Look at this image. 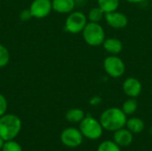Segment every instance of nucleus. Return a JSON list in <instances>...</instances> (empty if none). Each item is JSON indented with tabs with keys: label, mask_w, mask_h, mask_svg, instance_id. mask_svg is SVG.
Here are the masks:
<instances>
[{
	"label": "nucleus",
	"mask_w": 152,
	"mask_h": 151,
	"mask_svg": "<svg viewBox=\"0 0 152 151\" xmlns=\"http://www.w3.org/2000/svg\"><path fill=\"white\" fill-rule=\"evenodd\" d=\"M126 121L127 116L121 109L116 107L105 109L100 117V122L103 129L113 133L125 127Z\"/></svg>",
	"instance_id": "1"
},
{
	"label": "nucleus",
	"mask_w": 152,
	"mask_h": 151,
	"mask_svg": "<svg viewBox=\"0 0 152 151\" xmlns=\"http://www.w3.org/2000/svg\"><path fill=\"white\" fill-rule=\"evenodd\" d=\"M22 123L14 114H4L0 117V137L4 141L14 140L20 133Z\"/></svg>",
	"instance_id": "2"
},
{
	"label": "nucleus",
	"mask_w": 152,
	"mask_h": 151,
	"mask_svg": "<svg viewBox=\"0 0 152 151\" xmlns=\"http://www.w3.org/2000/svg\"><path fill=\"white\" fill-rule=\"evenodd\" d=\"M85 42L90 46L102 45L105 40V31L99 22H87L82 31Z\"/></svg>",
	"instance_id": "3"
},
{
	"label": "nucleus",
	"mask_w": 152,
	"mask_h": 151,
	"mask_svg": "<svg viewBox=\"0 0 152 151\" xmlns=\"http://www.w3.org/2000/svg\"><path fill=\"white\" fill-rule=\"evenodd\" d=\"M78 129L85 138L91 141L100 139L103 133V127L100 120L95 119L90 115L86 116L85 118L79 123Z\"/></svg>",
	"instance_id": "4"
},
{
	"label": "nucleus",
	"mask_w": 152,
	"mask_h": 151,
	"mask_svg": "<svg viewBox=\"0 0 152 151\" xmlns=\"http://www.w3.org/2000/svg\"><path fill=\"white\" fill-rule=\"evenodd\" d=\"M87 16L80 11H73L67 16L64 24L65 31L70 34H78L87 24Z\"/></svg>",
	"instance_id": "5"
},
{
	"label": "nucleus",
	"mask_w": 152,
	"mask_h": 151,
	"mask_svg": "<svg viewBox=\"0 0 152 151\" xmlns=\"http://www.w3.org/2000/svg\"><path fill=\"white\" fill-rule=\"evenodd\" d=\"M103 69L108 76L112 78L122 77L126 71L125 62L118 55H110L103 61Z\"/></svg>",
	"instance_id": "6"
},
{
	"label": "nucleus",
	"mask_w": 152,
	"mask_h": 151,
	"mask_svg": "<svg viewBox=\"0 0 152 151\" xmlns=\"http://www.w3.org/2000/svg\"><path fill=\"white\" fill-rule=\"evenodd\" d=\"M60 139L64 146L69 148H77L82 144L84 136L79 129L75 127H68L61 132Z\"/></svg>",
	"instance_id": "7"
},
{
	"label": "nucleus",
	"mask_w": 152,
	"mask_h": 151,
	"mask_svg": "<svg viewBox=\"0 0 152 151\" xmlns=\"http://www.w3.org/2000/svg\"><path fill=\"white\" fill-rule=\"evenodd\" d=\"M28 9L33 18H46L53 11L52 0H33Z\"/></svg>",
	"instance_id": "8"
},
{
	"label": "nucleus",
	"mask_w": 152,
	"mask_h": 151,
	"mask_svg": "<svg viewBox=\"0 0 152 151\" xmlns=\"http://www.w3.org/2000/svg\"><path fill=\"white\" fill-rule=\"evenodd\" d=\"M104 19L107 22V24L117 29L124 28L128 24V18L127 16L118 11H114L111 12H107L104 15Z\"/></svg>",
	"instance_id": "9"
},
{
	"label": "nucleus",
	"mask_w": 152,
	"mask_h": 151,
	"mask_svg": "<svg viewBox=\"0 0 152 151\" xmlns=\"http://www.w3.org/2000/svg\"><path fill=\"white\" fill-rule=\"evenodd\" d=\"M123 91L130 98L138 97L142 90V83L136 77H127L123 83Z\"/></svg>",
	"instance_id": "10"
},
{
	"label": "nucleus",
	"mask_w": 152,
	"mask_h": 151,
	"mask_svg": "<svg viewBox=\"0 0 152 151\" xmlns=\"http://www.w3.org/2000/svg\"><path fill=\"white\" fill-rule=\"evenodd\" d=\"M134 140V133H131L127 128H121L114 132L113 141L120 147L125 148L132 144Z\"/></svg>",
	"instance_id": "11"
},
{
	"label": "nucleus",
	"mask_w": 152,
	"mask_h": 151,
	"mask_svg": "<svg viewBox=\"0 0 152 151\" xmlns=\"http://www.w3.org/2000/svg\"><path fill=\"white\" fill-rule=\"evenodd\" d=\"M53 11L62 13L69 14L74 11L76 6V0H52Z\"/></svg>",
	"instance_id": "12"
},
{
	"label": "nucleus",
	"mask_w": 152,
	"mask_h": 151,
	"mask_svg": "<svg viewBox=\"0 0 152 151\" xmlns=\"http://www.w3.org/2000/svg\"><path fill=\"white\" fill-rule=\"evenodd\" d=\"M102 46L104 50L110 53L111 55H118L123 50V44L122 42L116 37H110L105 38Z\"/></svg>",
	"instance_id": "13"
},
{
	"label": "nucleus",
	"mask_w": 152,
	"mask_h": 151,
	"mask_svg": "<svg viewBox=\"0 0 152 151\" xmlns=\"http://www.w3.org/2000/svg\"><path fill=\"white\" fill-rule=\"evenodd\" d=\"M126 126L134 134H138L143 132L145 128V124L142 118L133 117L131 118H127Z\"/></svg>",
	"instance_id": "14"
},
{
	"label": "nucleus",
	"mask_w": 152,
	"mask_h": 151,
	"mask_svg": "<svg viewBox=\"0 0 152 151\" xmlns=\"http://www.w3.org/2000/svg\"><path fill=\"white\" fill-rule=\"evenodd\" d=\"M85 117H86V114H85L84 110L81 109H77V108L69 109L65 115L66 120L68 122L73 123V124L80 123L85 118Z\"/></svg>",
	"instance_id": "15"
},
{
	"label": "nucleus",
	"mask_w": 152,
	"mask_h": 151,
	"mask_svg": "<svg viewBox=\"0 0 152 151\" xmlns=\"http://www.w3.org/2000/svg\"><path fill=\"white\" fill-rule=\"evenodd\" d=\"M98 6L104 12V13L117 11L119 6V0H97Z\"/></svg>",
	"instance_id": "16"
},
{
	"label": "nucleus",
	"mask_w": 152,
	"mask_h": 151,
	"mask_svg": "<svg viewBox=\"0 0 152 151\" xmlns=\"http://www.w3.org/2000/svg\"><path fill=\"white\" fill-rule=\"evenodd\" d=\"M138 108V101L135 98H130L126 100L123 104L121 109L124 111V113L128 116V115H133L135 113Z\"/></svg>",
	"instance_id": "17"
},
{
	"label": "nucleus",
	"mask_w": 152,
	"mask_h": 151,
	"mask_svg": "<svg viewBox=\"0 0 152 151\" xmlns=\"http://www.w3.org/2000/svg\"><path fill=\"white\" fill-rule=\"evenodd\" d=\"M104 12L99 6H96L90 9V11L88 12L87 19L91 22H100L104 18Z\"/></svg>",
	"instance_id": "18"
},
{
	"label": "nucleus",
	"mask_w": 152,
	"mask_h": 151,
	"mask_svg": "<svg viewBox=\"0 0 152 151\" xmlns=\"http://www.w3.org/2000/svg\"><path fill=\"white\" fill-rule=\"evenodd\" d=\"M97 151H121V148L114 141H103L98 147Z\"/></svg>",
	"instance_id": "19"
},
{
	"label": "nucleus",
	"mask_w": 152,
	"mask_h": 151,
	"mask_svg": "<svg viewBox=\"0 0 152 151\" xmlns=\"http://www.w3.org/2000/svg\"><path fill=\"white\" fill-rule=\"evenodd\" d=\"M9 61H10V53L4 44H0V69L6 67Z\"/></svg>",
	"instance_id": "20"
},
{
	"label": "nucleus",
	"mask_w": 152,
	"mask_h": 151,
	"mask_svg": "<svg viewBox=\"0 0 152 151\" xmlns=\"http://www.w3.org/2000/svg\"><path fill=\"white\" fill-rule=\"evenodd\" d=\"M1 151H22V148L20 143H18L14 140H12L4 142Z\"/></svg>",
	"instance_id": "21"
},
{
	"label": "nucleus",
	"mask_w": 152,
	"mask_h": 151,
	"mask_svg": "<svg viewBox=\"0 0 152 151\" xmlns=\"http://www.w3.org/2000/svg\"><path fill=\"white\" fill-rule=\"evenodd\" d=\"M7 107H8V103L6 98L2 93H0V117L6 114Z\"/></svg>",
	"instance_id": "22"
},
{
	"label": "nucleus",
	"mask_w": 152,
	"mask_h": 151,
	"mask_svg": "<svg viewBox=\"0 0 152 151\" xmlns=\"http://www.w3.org/2000/svg\"><path fill=\"white\" fill-rule=\"evenodd\" d=\"M31 18H33V17L31 15V12H30L29 9H24L20 12V20H22V21L29 20Z\"/></svg>",
	"instance_id": "23"
},
{
	"label": "nucleus",
	"mask_w": 152,
	"mask_h": 151,
	"mask_svg": "<svg viewBox=\"0 0 152 151\" xmlns=\"http://www.w3.org/2000/svg\"><path fill=\"white\" fill-rule=\"evenodd\" d=\"M101 102H102V98L99 97V96H94V97H92V98L90 99V101H89V103H90V105H92V106H97V105H99Z\"/></svg>",
	"instance_id": "24"
},
{
	"label": "nucleus",
	"mask_w": 152,
	"mask_h": 151,
	"mask_svg": "<svg viewBox=\"0 0 152 151\" xmlns=\"http://www.w3.org/2000/svg\"><path fill=\"white\" fill-rule=\"evenodd\" d=\"M126 1L130 3V4H139V3L143 2L144 0H126Z\"/></svg>",
	"instance_id": "25"
},
{
	"label": "nucleus",
	"mask_w": 152,
	"mask_h": 151,
	"mask_svg": "<svg viewBox=\"0 0 152 151\" xmlns=\"http://www.w3.org/2000/svg\"><path fill=\"white\" fill-rule=\"evenodd\" d=\"M4 141L0 137V150H2V148H3V146H4Z\"/></svg>",
	"instance_id": "26"
},
{
	"label": "nucleus",
	"mask_w": 152,
	"mask_h": 151,
	"mask_svg": "<svg viewBox=\"0 0 152 151\" xmlns=\"http://www.w3.org/2000/svg\"><path fill=\"white\" fill-rule=\"evenodd\" d=\"M151 20H152V17H151Z\"/></svg>",
	"instance_id": "27"
}]
</instances>
